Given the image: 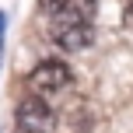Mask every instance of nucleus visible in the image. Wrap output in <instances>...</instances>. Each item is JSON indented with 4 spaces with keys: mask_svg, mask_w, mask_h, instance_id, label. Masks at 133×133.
Segmentation results:
<instances>
[{
    "mask_svg": "<svg viewBox=\"0 0 133 133\" xmlns=\"http://www.w3.org/2000/svg\"><path fill=\"white\" fill-rule=\"evenodd\" d=\"M0 53H4V14H0Z\"/></svg>",
    "mask_w": 133,
    "mask_h": 133,
    "instance_id": "obj_5",
    "label": "nucleus"
},
{
    "mask_svg": "<svg viewBox=\"0 0 133 133\" xmlns=\"http://www.w3.org/2000/svg\"><path fill=\"white\" fill-rule=\"evenodd\" d=\"M14 123H18L21 133H49L53 130V109L46 105V98L28 95V98H21L18 109H14Z\"/></svg>",
    "mask_w": 133,
    "mask_h": 133,
    "instance_id": "obj_1",
    "label": "nucleus"
},
{
    "mask_svg": "<svg viewBox=\"0 0 133 133\" xmlns=\"http://www.w3.org/2000/svg\"><path fill=\"white\" fill-rule=\"evenodd\" d=\"M53 42L63 53H81V49H88L95 42V25L91 21H56Z\"/></svg>",
    "mask_w": 133,
    "mask_h": 133,
    "instance_id": "obj_3",
    "label": "nucleus"
},
{
    "mask_svg": "<svg viewBox=\"0 0 133 133\" xmlns=\"http://www.w3.org/2000/svg\"><path fill=\"white\" fill-rule=\"evenodd\" d=\"M66 4H70V0H42V11H49V14H63Z\"/></svg>",
    "mask_w": 133,
    "mask_h": 133,
    "instance_id": "obj_4",
    "label": "nucleus"
},
{
    "mask_svg": "<svg viewBox=\"0 0 133 133\" xmlns=\"http://www.w3.org/2000/svg\"><path fill=\"white\" fill-rule=\"evenodd\" d=\"M70 81H74L70 66L60 63V60H42L32 74H28V88L39 91V95H56V91H63Z\"/></svg>",
    "mask_w": 133,
    "mask_h": 133,
    "instance_id": "obj_2",
    "label": "nucleus"
}]
</instances>
